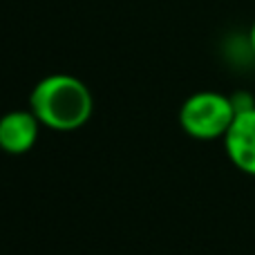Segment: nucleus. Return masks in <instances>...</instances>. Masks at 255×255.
<instances>
[{
  "mask_svg": "<svg viewBox=\"0 0 255 255\" xmlns=\"http://www.w3.org/2000/svg\"><path fill=\"white\" fill-rule=\"evenodd\" d=\"M29 110L40 126L58 132H70L85 126L92 117L94 101L90 88L72 74H49L34 85L29 94Z\"/></svg>",
  "mask_w": 255,
  "mask_h": 255,
  "instance_id": "1",
  "label": "nucleus"
},
{
  "mask_svg": "<svg viewBox=\"0 0 255 255\" xmlns=\"http://www.w3.org/2000/svg\"><path fill=\"white\" fill-rule=\"evenodd\" d=\"M233 99L222 92H195L184 101L179 110V124L184 132L193 139L211 141L224 139L235 119Z\"/></svg>",
  "mask_w": 255,
  "mask_h": 255,
  "instance_id": "2",
  "label": "nucleus"
},
{
  "mask_svg": "<svg viewBox=\"0 0 255 255\" xmlns=\"http://www.w3.org/2000/svg\"><path fill=\"white\" fill-rule=\"evenodd\" d=\"M224 145L233 166L255 177V106L235 115L224 136Z\"/></svg>",
  "mask_w": 255,
  "mask_h": 255,
  "instance_id": "3",
  "label": "nucleus"
},
{
  "mask_svg": "<svg viewBox=\"0 0 255 255\" xmlns=\"http://www.w3.org/2000/svg\"><path fill=\"white\" fill-rule=\"evenodd\" d=\"M40 121L31 110H11L0 117V148L7 154H25L38 141Z\"/></svg>",
  "mask_w": 255,
  "mask_h": 255,
  "instance_id": "4",
  "label": "nucleus"
},
{
  "mask_svg": "<svg viewBox=\"0 0 255 255\" xmlns=\"http://www.w3.org/2000/svg\"><path fill=\"white\" fill-rule=\"evenodd\" d=\"M249 43H251V49H253V54H255V22H253L251 31H249Z\"/></svg>",
  "mask_w": 255,
  "mask_h": 255,
  "instance_id": "5",
  "label": "nucleus"
}]
</instances>
